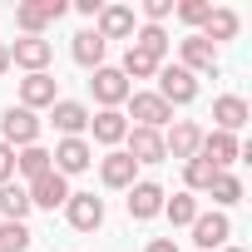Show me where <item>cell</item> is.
<instances>
[{
  "label": "cell",
  "instance_id": "6da1fadb",
  "mask_svg": "<svg viewBox=\"0 0 252 252\" xmlns=\"http://www.w3.org/2000/svg\"><path fill=\"white\" fill-rule=\"evenodd\" d=\"M124 104H129V114H124V119H134V129H168V124H173V109L154 94V89H139V94H129V99H124Z\"/></svg>",
  "mask_w": 252,
  "mask_h": 252
},
{
  "label": "cell",
  "instance_id": "7a4b0ae2",
  "mask_svg": "<svg viewBox=\"0 0 252 252\" xmlns=\"http://www.w3.org/2000/svg\"><path fill=\"white\" fill-rule=\"evenodd\" d=\"M0 144H10V149H30V144H40V114L10 104L5 114H0Z\"/></svg>",
  "mask_w": 252,
  "mask_h": 252
},
{
  "label": "cell",
  "instance_id": "3957f363",
  "mask_svg": "<svg viewBox=\"0 0 252 252\" xmlns=\"http://www.w3.org/2000/svg\"><path fill=\"white\" fill-rule=\"evenodd\" d=\"M154 79H158V89H154V94H158L168 109H173V104H193V99H198V79H193L183 64H158V74H154Z\"/></svg>",
  "mask_w": 252,
  "mask_h": 252
},
{
  "label": "cell",
  "instance_id": "277c9868",
  "mask_svg": "<svg viewBox=\"0 0 252 252\" xmlns=\"http://www.w3.org/2000/svg\"><path fill=\"white\" fill-rule=\"evenodd\" d=\"M64 10H69L64 0H25V5H15V25H20L25 35H45Z\"/></svg>",
  "mask_w": 252,
  "mask_h": 252
},
{
  "label": "cell",
  "instance_id": "5b68a950",
  "mask_svg": "<svg viewBox=\"0 0 252 252\" xmlns=\"http://www.w3.org/2000/svg\"><path fill=\"white\" fill-rule=\"evenodd\" d=\"M134 30H139V15H134V5H104L99 15H94V35L109 45V40H134Z\"/></svg>",
  "mask_w": 252,
  "mask_h": 252
},
{
  "label": "cell",
  "instance_id": "8992f818",
  "mask_svg": "<svg viewBox=\"0 0 252 252\" xmlns=\"http://www.w3.org/2000/svg\"><path fill=\"white\" fill-rule=\"evenodd\" d=\"M50 60H55V45H50L45 35H25V40L10 45V64H20L25 74H45Z\"/></svg>",
  "mask_w": 252,
  "mask_h": 252
},
{
  "label": "cell",
  "instance_id": "52a82bcc",
  "mask_svg": "<svg viewBox=\"0 0 252 252\" xmlns=\"http://www.w3.org/2000/svg\"><path fill=\"white\" fill-rule=\"evenodd\" d=\"M198 158L203 163H213L218 173H232V163L242 158V144H237V134H203V144H198Z\"/></svg>",
  "mask_w": 252,
  "mask_h": 252
},
{
  "label": "cell",
  "instance_id": "ba28073f",
  "mask_svg": "<svg viewBox=\"0 0 252 252\" xmlns=\"http://www.w3.org/2000/svg\"><path fill=\"white\" fill-rule=\"evenodd\" d=\"M50 163H55L60 178H74V173H84V168L94 163V144H89V139H60L55 154H50Z\"/></svg>",
  "mask_w": 252,
  "mask_h": 252
},
{
  "label": "cell",
  "instance_id": "9c48e42d",
  "mask_svg": "<svg viewBox=\"0 0 252 252\" xmlns=\"http://www.w3.org/2000/svg\"><path fill=\"white\" fill-rule=\"evenodd\" d=\"M198 144H203V129H198V124L193 119H173L168 124V129H163V154L168 158H198Z\"/></svg>",
  "mask_w": 252,
  "mask_h": 252
},
{
  "label": "cell",
  "instance_id": "30bf717a",
  "mask_svg": "<svg viewBox=\"0 0 252 252\" xmlns=\"http://www.w3.org/2000/svg\"><path fill=\"white\" fill-rule=\"evenodd\" d=\"M89 89H94V99H99V109H119L124 99L134 94V84L124 79V74H119L114 64H99V69H94V79H89Z\"/></svg>",
  "mask_w": 252,
  "mask_h": 252
},
{
  "label": "cell",
  "instance_id": "8fae6325",
  "mask_svg": "<svg viewBox=\"0 0 252 252\" xmlns=\"http://www.w3.org/2000/svg\"><path fill=\"white\" fill-rule=\"evenodd\" d=\"M64 218H69L74 232H99V227H104V198H94V193H69Z\"/></svg>",
  "mask_w": 252,
  "mask_h": 252
},
{
  "label": "cell",
  "instance_id": "7c38bea8",
  "mask_svg": "<svg viewBox=\"0 0 252 252\" xmlns=\"http://www.w3.org/2000/svg\"><path fill=\"white\" fill-rule=\"evenodd\" d=\"M227 237H232L227 213H198V218H193V242H198V252H222Z\"/></svg>",
  "mask_w": 252,
  "mask_h": 252
},
{
  "label": "cell",
  "instance_id": "4fadbf2b",
  "mask_svg": "<svg viewBox=\"0 0 252 252\" xmlns=\"http://www.w3.org/2000/svg\"><path fill=\"white\" fill-rule=\"evenodd\" d=\"M99 183H104V188H124V193H129V188L139 183V163L124 154V149H109V154L99 158Z\"/></svg>",
  "mask_w": 252,
  "mask_h": 252
},
{
  "label": "cell",
  "instance_id": "5bb4252c",
  "mask_svg": "<svg viewBox=\"0 0 252 252\" xmlns=\"http://www.w3.org/2000/svg\"><path fill=\"white\" fill-rule=\"evenodd\" d=\"M25 193H30V208H45V213H55V208H64V203H69V178H60V173L50 168L45 178L25 183Z\"/></svg>",
  "mask_w": 252,
  "mask_h": 252
},
{
  "label": "cell",
  "instance_id": "9a60e30c",
  "mask_svg": "<svg viewBox=\"0 0 252 252\" xmlns=\"http://www.w3.org/2000/svg\"><path fill=\"white\" fill-rule=\"evenodd\" d=\"M124 154H129L134 163H163V134L158 129H134L129 124V134H124Z\"/></svg>",
  "mask_w": 252,
  "mask_h": 252
},
{
  "label": "cell",
  "instance_id": "2e32d148",
  "mask_svg": "<svg viewBox=\"0 0 252 252\" xmlns=\"http://www.w3.org/2000/svg\"><path fill=\"white\" fill-rule=\"evenodd\" d=\"M55 99H60V79H55L50 69H45V74H25V79H20V109H30V114H35V109H50Z\"/></svg>",
  "mask_w": 252,
  "mask_h": 252
},
{
  "label": "cell",
  "instance_id": "e0dca14e",
  "mask_svg": "<svg viewBox=\"0 0 252 252\" xmlns=\"http://www.w3.org/2000/svg\"><path fill=\"white\" fill-rule=\"evenodd\" d=\"M163 198H168V193H163L154 178H139V183L129 188V218H134V222L158 218V213H163Z\"/></svg>",
  "mask_w": 252,
  "mask_h": 252
},
{
  "label": "cell",
  "instance_id": "ac0fdd59",
  "mask_svg": "<svg viewBox=\"0 0 252 252\" xmlns=\"http://www.w3.org/2000/svg\"><path fill=\"white\" fill-rule=\"evenodd\" d=\"M50 124H55L64 139H84V129H89V109H84L79 99H55V104H50Z\"/></svg>",
  "mask_w": 252,
  "mask_h": 252
},
{
  "label": "cell",
  "instance_id": "d6986e66",
  "mask_svg": "<svg viewBox=\"0 0 252 252\" xmlns=\"http://www.w3.org/2000/svg\"><path fill=\"white\" fill-rule=\"evenodd\" d=\"M178 55H183V69L198 79V74H218V50L203 40V35H188L178 40Z\"/></svg>",
  "mask_w": 252,
  "mask_h": 252
},
{
  "label": "cell",
  "instance_id": "ffe728a7",
  "mask_svg": "<svg viewBox=\"0 0 252 252\" xmlns=\"http://www.w3.org/2000/svg\"><path fill=\"white\" fill-rule=\"evenodd\" d=\"M89 134H94V144L119 149V144H124V134H129V119H124L119 109H99V114H89Z\"/></svg>",
  "mask_w": 252,
  "mask_h": 252
},
{
  "label": "cell",
  "instance_id": "44dd1931",
  "mask_svg": "<svg viewBox=\"0 0 252 252\" xmlns=\"http://www.w3.org/2000/svg\"><path fill=\"white\" fill-rule=\"evenodd\" d=\"M237 30H242V15H237V10H227V5H213L198 35H203V40H208V45L218 50L222 40H237Z\"/></svg>",
  "mask_w": 252,
  "mask_h": 252
},
{
  "label": "cell",
  "instance_id": "7402d4cb",
  "mask_svg": "<svg viewBox=\"0 0 252 252\" xmlns=\"http://www.w3.org/2000/svg\"><path fill=\"white\" fill-rule=\"evenodd\" d=\"M213 124H218V134H237L247 124V99L242 94H218L213 99Z\"/></svg>",
  "mask_w": 252,
  "mask_h": 252
},
{
  "label": "cell",
  "instance_id": "603a6c76",
  "mask_svg": "<svg viewBox=\"0 0 252 252\" xmlns=\"http://www.w3.org/2000/svg\"><path fill=\"white\" fill-rule=\"evenodd\" d=\"M104 50H109V45H104L94 30H79V35H74V45H69L74 64H84V69H99V64H104Z\"/></svg>",
  "mask_w": 252,
  "mask_h": 252
},
{
  "label": "cell",
  "instance_id": "cb8c5ba5",
  "mask_svg": "<svg viewBox=\"0 0 252 252\" xmlns=\"http://www.w3.org/2000/svg\"><path fill=\"white\" fill-rule=\"evenodd\" d=\"M55 163H50V149H40V144H30V149H15V173H25V183H35V178H45Z\"/></svg>",
  "mask_w": 252,
  "mask_h": 252
},
{
  "label": "cell",
  "instance_id": "d4e9b609",
  "mask_svg": "<svg viewBox=\"0 0 252 252\" xmlns=\"http://www.w3.org/2000/svg\"><path fill=\"white\" fill-rule=\"evenodd\" d=\"M0 218L5 222H25L30 218V193L20 183H0Z\"/></svg>",
  "mask_w": 252,
  "mask_h": 252
},
{
  "label": "cell",
  "instance_id": "484cf974",
  "mask_svg": "<svg viewBox=\"0 0 252 252\" xmlns=\"http://www.w3.org/2000/svg\"><path fill=\"white\" fill-rule=\"evenodd\" d=\"M129 45H134V50H144V55H154V60L163 64V55H168V30H163V25H139Z\"/></svg>",
  "mask_w": 252,
  "mask_h": 252
},
{
  "label": "cell",
  "instance_id": "4316f807",
  "mask_svg": "<svg viewBox=\"0 0 252 252\" xmlns=\"http://www.w3.org/2000/svg\"><path fill=\"white\" fill-rule=\"evenodd\" d=\"M203 208H198V198L193 193H173V198H163V218L173 222V227H193V218H198Z\"/></svg>",
  "mask_w": 252,
  "mask_h": 252
},
{
  "label": "cell",
  "instance_id": "83f0119b",
  "mask_svg": "<svg viewBox=\"0 0 252 252\" xmlns=\"http://www.w3.org/2000/svg\"><path fill=\"white\" fill-rule=\"evenodd\" d=\"M119 74H124V79H154V74H158V60L129 45V50H124V64H119Z\"/></svg>",
  "mask_w": 252,
  "mask_h": 252
},
{
  "label": "cell",
  "instance_id": "f1b7e54d",
  "mask_svg": "<svg viewBox=\"0 0 252 252\" xmlns=\"http://www.w3.org/2000/svg\"><path fill=\"white\" fill-rule=\"evenodd\" d=\"M213 178H218V168H213V163H203V158H188V163H183V183H188L183 193H208V188H213Z\"/></svg>",
  "mask_w": 252,
  "mask_h": 252
},
{
  "label": "cell",
  "instance_id": "f546056e",
  "mask_svg": "<svg viewBox=\"0 0 252 252\" xmlns=\"http://www.w3.org/2000/svg\"><path fill=\"white\" fill-rule=\"evenodd\" d=\"M208 198H213L218 208L242 203V178H237V173H218V178H213V188H208Z\"/></svg>",
  "mask_w": 252,
  "mask_h": 252
},
{
  "label": "cell",
  "instance_id": "4dcf8cb0",
  "mask_svg": "<svg viewBox=\"0 0 252 252\" xmlns=\"http://www.w3.org/2000/svg\"><path fill=\"white\" fill-rule=\"evenodd\" d=\"M30 237H35V232H30L25 222H0V252H25Z\"/></svg>",
  "mask_w": 252,
  "mask_h": 252
},
{
  "label": "cell",
  "instance_id": "1f68e13d",
  "mask_svg": "<svg viewBox=\"0 0 252 252\" xmlns=\"http://www.w3.org/2000/svg\"><path fill=\"white\" fill-rule=\"evenodd\" d=\"M208 10H213V0H178V5H173V15H178L183 25H193V30H203Z\"/></svg>",
  "mask_w": 252,
  "mask_h": 252
},
{
  "label": "cell",
  "instance_id": "d6a6232c",
  "mask_svg": "<svg viewBox=\"0 0 252 252\" xmlns=\"http://www.w3.org/2000/svg\"><path fill=\"white\" fill-rule=\"evenodd\" d=\"M173 5H178V0H144V20L149 25H163L173 15Z\"/></svg>",
  "mask_w": 252,
  "mask_h": 252
},
{
  "label": "cell",
  "instance_id": "836d02e7",
  "mask_svg": "<svg viewBox=\"0 0 252 252\" xmlns=\"http://www.w3.org/2000/svg\"><path fill=\"white\" fill-rule=\"evenodd\" d=\"M10 173H15V149L0 144V183H10Z\"/></svg>",
  "mask_w": 252,
  "mask_h": 252
},
{
  "label": "cell",
  "instance_id": "e575fe53",
  "mask_svg": "<svg viewBox=\"0 0 252 252\" xmlns=\"http://www.w3.org/2000/svg\"><path fill=\"white\" fill-rule=\"evenodd\" d=\"M144 252H178V242H173V237H149Z\"/></svg>",
  "mask_w": 252,
  "mask_h": 252
},
{
  "label": "cell",
  "instance_id": "d590c367",
  "mask_svg": "<svg viewBox=\"0 0 252 252\" xmlns=\"http://www.w3.org/2000/svg\"><path fill=\"white\" fill-rule=\"evenodd\" d=\"M74 10H79V15H89V20H94V15H99V10H104V0H74Z\"/></svg>",
  "mask_w": 252,
  "mask_h": 252
},
{
  "label": "cell",
  "instance_id": "8d00e7d4",
  "mask_svg": "<svg viewBox=\"0 0 252 252\" xmlns=\"http://www.w3.org/2000/svg\"><path fill=\"white\" fill-rule=\"evenodd\" d=\"M0 74H10V45L0 40Z\"/></svg>",
  "mask_w": 252,
  "mask_h": 252
},
{
  "label": "cell",
  "instance_id": "74e56055",
  "mask_svg": "<svg viewBox=\"0 0 252 252\" xmlns=\"http://www.w3.org/2000/svg\"><path fill=\"white\" fill-rule=\"evenodd\" d=\"M222 252H242V247H232V242H227V247H222Z\"/></svg>",
  "mask_w": 252,
  "mask_h": 252
}]
</instances>
